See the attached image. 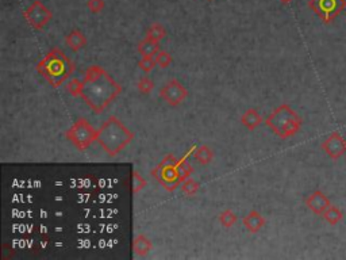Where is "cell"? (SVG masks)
I'll return each mask as SVG.
<instances>
[{"mask_svg": "<svg viewBox=\"0 0 346 260\" xmlns=\"http://www.w3.org/2000/svg\"><path fill=\"white\" fill-rule=\"evenodd\" d=\"M120 92L122 86L102 66L92 65L85 70L80 98L95 114L103 113Z\"/></svg>", "mask_w": 346, "mask_h": 260, "instance_id": "cell-1", "label": "cell"}, {"mask_svg": "<svg viewBox=\"0 0 346 260\" xmlns=\"http://www.w3.org/2000/svg\"><path fill=\"white\" fill-rule=\"evenodd\" d=\"M133 140L134 133L127 129L119 118L114 115L108 116V120L97 129L96 143L111 157L120 153Z\"/></svg>", "mask_w": 346, "mask_h": 260, "instance_id": "cell-2", "label": "cell"}, {"mask_svg": "<svg viewBox=\"0 0 346 260\" xmlns=\"http://www.w3.org/2000/svg\"><path fill=\"white\" fill-rule=\"evenodd\" d=\"M37 70L50 83V86L57 88L72 76L75 64L61 49L54 48L37 64Z\"/></svg>", "mask_w": 346, "mask_h": 260, "instance_id": "cell-3", "label": "cell"}, {"mask_svg": "<svg viewBox=\"0 0 346 260\" xmlns=\"http://www.w3.org/2000/svg\"><path fill=\"white\" fill-rule=\"evenodd\" d=\"M265 125L277 137L283 140L296 136L302 129L303 120L289 105L284 103L266 116Z\"/></svg>", "mask_w": 346, "mask_h": 260, "instance_id": "cell-4", "label": "cell"}, {"mask_svg": "<svg viewBox=\"0 0 346 260\" xmlns=\"http://www.w3.org/2000/svg\"><path fill=\"white\" fill-rule=\"evenodd\" d=\"M97 130L85 118H79L65 132V137L79 151H85L87 148L96 143Z\"/></svg>", "mask_w": 346, "mask_h": 260, "instance_id": "cell-5", "label": "cell"}, {"mask_svg": "<svg viewBox=\"0 0 346 260\" xmlns=\"http://www.w3.org/2000/svg\"><path fill=\"white\" fill-rule=\"evenodd\" d=\"M308 7L329 25L345 10L346 0H310Z\"/></svg>", "mask_w": 346, "mask_h": 260, "instance_id": "cell-6", "label": "cell"}, {"mask_svg": "<svg viewBox=\"0 0 346 260\" xmlns=\"http://www.w3.org/2000/svg\"><path fill=\"white\" fill-rule=\"evenodd\" d=\"M160 97L172 107L181 105L188 97V91L177 79H172L160 89Z\"/></svg>", "mask_w": 346, "mask_h": 260, "instance_id": "cell-7", "label": "cell"}, {"mask_svg": "<svg viewBox=\"0 0 346 260\" xmlns=\"http://www.w3.org/2000/svg\"><path fill=\"white\" fill-rule=\"evenodd\" d=\"M152 175L161 183L166 191L176 190L177 187L181 186V183L184 182L176 167H164L161 164H158V167L152 171Z\"/></svg>", "mask_w": 346, "mask_h": 260, "instance_id": "cell-8", "label": "cell"}, {"mask_svg": "<svg viewBox=\"0 0 346 260\" xmlns=\"http://www.w3.org/2000/svg\"><path fill=\"white\" fill-rule=\"evenodd\" d=\"M24 18L27 19V22L30 23V26L33 29H37V30H41L46 26V23L52 19V12L47 10L43 4H41L39 2H35L33 6L27 8L26 12H24Z\"/></svg>", "mask_w": 346, "mask_h": 260, "instance_id": "cell-9", "label": "cell"}, {"mask_svg": "<svg viewBox=\"0 0 346 260\" xmlns=\"http://www.w3.org/2000/svg\"><path fill=\"white\" fill-rule=\"evenodd\" d=\"M320 148L331 160H338L346 155V140L341 136V133L333 132L320 144Z\"/></svg>", "mask_w": 346, "mask_h": 260, "instance_id": "cell-10", "label": "cell"}, {"mask_svg": "<svg viewBox=\"0 0 346 260\" xmlns=\"http://www.w3.org/2000/svg\"><path fill=\"white\" fill-rule=\"evenodd\" d=\"M304 202H306V206L308 209L316 216H323V213L331 206L330 199L327 198L326 194L320 190L314 191L312 194L308 195Z\"/></svg>", "mask_w": 346, "mask_h": 260, "instance_id": "cell-11", "label": "cell"}, {"mask_svg": "<svg viewBox=\"0 0 346 260\" xmlns=\"http://www.w3.org/2000/svg\"><path fill=\"white\" fill-rule=\"evenodd\" d=\"M266 224V220L264 218V216H262L260 211H257V210H252L249 214H246L245 216V218H243V226L246 228L248 232L250 233H257L260 232V230L265 226Z\"/></svg>", "mask_w": 346, "mask_h": 260, "instance_id": "cell-12", "label": "cell"}, {"mask_svg": "<svg viewBox=\"0 0 346 260\" xmlns=\"http://www.w3.org/2000/svg\"><path fill=\"white\" fill-rule=\"evenodd\" d=\"M262 116L257 113L256 109H249L241 116V122L249 130H256V129L262 124Z\"/></svg>", "mask_w": 346, "mask_h": 260, "instance_id": "cell-13", "label": "cell"}, {"mask_svg": "<svg viewBox=\"0 0 346 260\" xmlns=\"http://www.w3.org/2000/svg\"><path fill=\"white\" fill-rule=\"evenodd\" d=\"M158 52H160V41L152 39L149 37H146L138 45V53L142 57H154Z\"/></svg>", "mask_w": 346, "mask_h": 260, "instance_id": "cell-14", "label": "cell"}, {"mask_svg": "<svg viewBox=\"0 0 346 260\" xmlns=\"http://www.w3.org/2000/svg\"><path fill=\"white\" fill-rule=\"evenodd\" d=\"M65 42L72 51L79 52L87 45V38H85V35L80 30H73L66 35Z\"/></svg>", "mask_w": 346, "mask_h": 260, "instance_id": "cell-15", "label": "cell"}, {"mask_svg": "<svg viewBox=\"0 0 346 260\" xmlns=\"http://www.w3.org/2000/svg\"><path fill=\"white\" fill-rule=\"evenodd\" d=\"M152 248H153V244H152V241H150L146 236L138 234V236L134 239L133 249H134V252L137 256H146L147 253L152 251Z\"/></svg>", "mask_w": 346, "mask_h": 260, "instance_id": "cell-16", "label": "cell"}, {"mask_svg": "<svg viewBox=\"0 0 346 260\" xmlns=\"http://www.w3.org/2000/svg\"><path fill=\"white\" fill-rule=\"evenodd\" d=\"M193 159L196 160L199 164H202V166H208L212 161V159H214V152H212V149L208 145H202L195 152Z\"/></svg>", "mask_w": 346, "mask_h": 260, "instance_id": "cell-17", "label": "cell"}, {"mask_svg": "<svg viewBox=\"0 0 346 260\" xmlns=\"http://www.w3.org/2000/svg\"><path fill=\"white\" fill-rule=\"evenodd\" d=\"M322 217L325 218V221H326L327 224H330V225L334 226L342 221L343 213L337 207V206H330V207L323 213Z\"/></svg>", "mask_w": 346, "mask_h": 260, "instance_id": "cell-18", "label": "cell"}, {"mask_svg": "<svg viewBox=\"0 0 346 260\" xmlns=\"http://www.w3.org/2000/svg\"><path fill=\"white\" fill-rule=\"evenodd\" d=\"M218 220H219L220 225H222L223 228H227V229H229V228H231V226L237 222V214H235L231 209H226L223 210L222 213L218 216Z\"/></svg>", "mask_w": 346, "mask_h": 260, "instance_id": "cell-19", "label": "cell"}, {"mask_svg": "<svg viewBox=\"0 0 346 260\" xmlns=\"http://www.w3.org/2000/svg\"><path fill=\"white\" fill-rule=\"evenodd\" d=\"M199 190H200L199 182L193 180V179L188 178L181 183V191H183V194L188 195V197H193L195 194H197V191Z\"/></svg>", "mask_w": 346, "mask_h": 260, "instance_id": "cell-20", "label": "cell"}, {"mask_svg": "<svg viewBox=\"0 0 346 260\" xmlns=\"http://www.w3.org/2000/svg\"><path fill=\"white\" fill-rule=\"evenodd\" d=\"M137 87H138L139 92L143 93V95H149L154 88V82L149 78V76H143V78H141L138 80Z\"/></svg>", "mask_w": 346, "mask_h": 260, "instance_id": "cell-21", "label": "cell"}, {"mask_svg": "<svg viewBox=\"0 0 346 260\" xmlns=\"http://www.w3.org/2000/svg\"><path fill=\"white\" fill-rule=\"evenodd\" d=\"M165 35H166L165 29L162 28L160 23H154L153 26H150L149 30H147V37L152 39H156V41H161Z\"/></svg>", "mask_w": 346, "mask_h": 260, "instance_id": "cell-22", "label": "cell"}, {"mask_svg": "<svg viewBox=\"0 0 346 260\" xmlns=\"http://www.w3.org/2000/svg\"><path fill=\"white\" fill-rule=\"evenodd\" d=\"M154 60L157 62V65L160 66V68H164V69H165V68H169L170 64H172V56L165 51L158 52L157 55L154 56Z\"/></svg>", "mask_w": 346, "mask_h": 260, "instance_id": "cell-23", "label": "cell"}, {"mask_svg": "<svg viewBox=\"0 0 346 260\" xmlns=\"http://www.w3.org/2000/svg\"><path fill=\"white\" fill-rule=\"evenodd\" d=\"M177 171H179V174H180L181 179L183 180H185V179L191 178V175H192L193 170L192 167H191V164L187 161V160H180L179 161V164H177Z\"/></svg>", "mask_w": 346, "mask_h": 260, "instance_id": "cell-24", "label": "cell"}, {"mask_svg": "<svg viewBox=\"0 0 346 260\" xmlns=\"http://www.w3.org/2000/svg\"><path fill=\"white\" fill-rule=\"evenodd\" d=\"M146 184L147 183L146 180H145V178L141 176L138 171L133 172V193H134V194H138L139 191L143 190V188L146 187Z\"/></svg>", "mask_w": 346, "mask_h": 260, "instance_id": "cell-25", "label": "cell"}, {"mask_svg": "<svg viewBox=\"0 0 346 260\" xmlns=\"http://www.w3.org/2000/svg\"><path fill=\"white\" fill-rule=\"evenodd\" d=\"M81 88H83V80H80V79H72V80L66 84V91H68L72 97H80Z\"/></svg>", "mask_w": 346, "mask_h": 260, "instance_id": "cell-26", "label": "cell"}, {"mask_svg": "<svg viewBox=\"0 0 346 260\" xmlns=\"http://www.w3.org/2000/svg\"><path fill=\"white\" fill-rule=\"evenodd\" d=\"M157 65V62L154 60V57H142L141 58V61L138 62V66L141 68V70H143L145 74H149L152 70L156 68Z\"/></svg>", "mask_w": 346, "mask_h": 260, "instance_id": "cell-27", "label": "cell"}, {"mask_svg": "<svg viewBox=\"0 0 346 260\" xmlns=\"http://www.w3.org/2000/svg\"><path fill=\"white\" fill-rule=\"evenodd\" d=\"M104 7V2L103 0H89L88 2V8L91 10L92 12H100L102 10H103Z\"/></svg>", "mask_w": 346, "mask_h": 260, "instance_id": "cell-28", "label": "cell"}, {"mask_svg": "<svg viewBox=\"0 0 346 260\" xmlns=\"http://www.w3.org/2000/svg\"><path fill=\"white\" fill-rule=\"evenodd\" d=\"M179 161H180V160H177L173 155H168L162 159V161L160 164L164 166V167H177Z\"/></svg>", "mask_w": 346, "mask_h": 260, "instance_id": "cell-29", "label": "cell"}, {"mask_svg": "<svg viewBox=\"0 0 346 260\" xmlns=\"http://www.w3.org/2000/svg\"><path fill=\"white\" fill-rule=\"evenodd\" d=\"M281 3H284V4H288V3H291V2H292V0H280Z\"/></svg>", "mask_w": 346, "mask_h": 260, "instance_id": "cell-30", "label": "cell"}]
</instances>
